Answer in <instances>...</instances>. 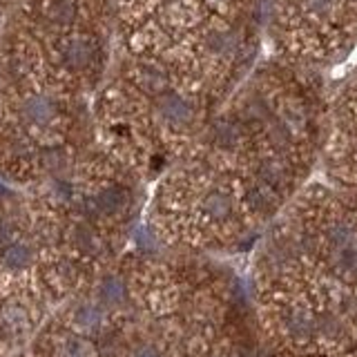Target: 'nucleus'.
<instances>
[{
  "mask_svg": "<svg viewBox=\"0 0 357 357\" xmlns=\"http://www.w3.org/2000/svg\"><path fill=\"white\" fill-rule=\"evenodd\" d=\"M321 154L335 185L357 197V76L344 85L326 114Z\"/></svg>",
  "mask_w": 357,
  "mask_h": 357,
  "instance_id": "obj_1",
  "label": "nucleus"
},
{
  "mask_svg": "<svg viewBox=\"0 0 357 357\" xmlns=\"http://www.w3.org/2000/svg\"><path fill=\"white\" fill-rule=\"evenodd\" d=\"M197 212L208 226L230 228L237 223H248L241 210V201L232 178H219V183H208L197 195Z\"/></svg>",
  "mask_w": 357,
  "mask_h": 357,
  "instance_id": "obj_2",
  "label": "nucleus"
},
{
  "mask_svg": "<svg viewBox=\"0 0 357 357\" xmlns=\"http://www.w3.org/2000/svg\"><path fill=\"white\" fill-rule=\"evenodd\" d=\"M154 112H156V119L172 132L190 130L195 126V119H197L195 103L178 92H165L161 96H156Z\"/></svg>",
  "mask_w": 357,
  "mask_h": 357,
  "instance_id": "obj_3",
  "label": "nucleus"
},
{
  "mask_svg": "<svg viewBox=\"0 0 357 357\" xmlns=\"http://www.w3.org/2000/svg\"><path fill=\"white\" fill-rule=\"evenodd\" d=\"M130 206V192L123 185H107L87 199V208L96 217H116Z\"/></svg>",
  "mask_w": 357,
  "mask_h": 357,
  "instance_id": "obj_4",
  "label": "nucleus"
},
{
  "mask_svg": "<svg viewBox=\"0 0 357 357\" xmlns=\"http://www.w3.org/2000/svg\"><path fill=\"white\" fill-rule=\"evenodd\" d=\"M56 100L47 94H31L22 100L20 105V114L25 119L29 126H36V128H43V126H50L56 116Z\"/></svg>",
  "mask_w": 357,
  "mask_h": 357,
  "instance_id": "obj_5",
  "label": "nucleus"
},
{
  "mask_svg": "<svg viewBox=\"0 0 357 357\" xmlns=\"http://www.w3.org/2000/svg\"><path fill=\"white\" fill-rule=\"evenodd\" d=\"M96 297H98V304L103 308H107V310L126 306V301L130 297L126 279L119 277V275L103 277V279H100L98 288H96Z\"/></svg>",
  "mask_w": 357,
  "mask_h": 357,
  "instance_id": "obj_6",
  "label": "nucleus"
},
{
  "mask_svg": "<svg viewBox=\"0 0 357 357\" xmlns=\"http://www.w3.org/2000/svg\"><path fill=\"white\" fill-rule=\"evenodd\" d=\"M72 321L81 335H96L107 324V308L100 304H81L74 310Z\"/></svg>",
  "mask_w": 357,
  "mask_h": 357,
  "instance_id": "obj_7",
  "label": "nucleus"
},
{
  "mask_svg": "<svg viewBox=\"0 0 357 357\" xmlns=\"http://www.w3.org/2000/svg\"><path fill=\"white\" fill-rule=\"evenodd\" d=\"M33 264V248L25 241H11L0 252V266L7 273H22Z\"/></svg>",
  "mask_w": 357,
  "mask_h": 357,
  "instance_id": "obj_8",
  "label": "nucleus"
},
{
  "mask_svg": "<svg viewBox=\"0 0 357 357\" xmlns=\"http://www.w3.org/2000/svg\"><path fill=\"white\" fill-rule=\"evenodd\" d=\"M92 59H94V45L89 43V38L76 36L65 43L63 61L67 67H72V70H83V67L92 63Z\"/></svg>",
  "mask_w": 357,
  "mask_h": 357,
  "instance_id": "obj_9",
  "label": "nucleus"
},
{
  "mask_svg": "<svg viewBox=\"0 0 357 357\" xmlns=\"http://www.w3.org/2000/svg\"><path fill=\"white\" fill-rule=\"evenodd\" d=\"M139 85L154 98L170 92V81H167L165 72H161L159 67H143L139 72Z\"/></svg>",
  "mask_w": 357,
  "mask_h": 357,
  "instance_id": "obj_10",
  "label": "nucleus"
},
{
  "mask_svg": "<svg viewBox=\"0 0 357 357\" xmlns=\"http://www.w3.org/2000/svg\"><path fill=\"white\" fill-rule=\"evenodd\" d=\"M0 321H3V326L9 331H22V328H27V324H29V312L22 304H18V301H7L3 310H0Z\"/></svg>",
  "mask_w": 357,
  "mask_h": 357,
  "instance_id": "obj_11",
  "label": "nucleus"
},
{
  "mask_svg": "<svg viewBox=\"0 0 357 357\" xmlns=\"http://www.w3.org/2000/svg\"><path fill=\"white\" fill-rule=\"evenodd\" d=\"M59 353H61V357H98L96 346L87 337H83V335H72V337H65Z\"/></svg>",
  "mask_w": 357,
  "mask_h": 357,
  "instance_id": "obj_12",
  "label": "nucleus"
},
{
  "mask_svg": "<svg viewBox=\"0 0 357 357\" xmlns=\"http://www.w3.org/2000/svg\"><path fill=\"white\" fill-rule=\"evenodd\" d=\"M74 245L83 255H98L100 252V239L98 234L87 226V223H81V226L74 228Z\"/></svg>",
  "mask_w": 357,
  "mask_h": 357,
  "instance_id": "obj_13",
  "label": "nucleus"
},
{
  "mask_svg": "<svg viewBox=\"0 0 357 357\" xmlns=\"http://www.w3.org/2000/svg\"><path fill=\"white\" fill-rule=\"evenodd\" d=\"M45 14H47V18L54 22V25L65 27L76 18V7L70 3V0H54V3H50Z\"/></svg>",
  "mask_w": 357,
  "mask_h": 357,
  "instance_id": "obj_14",
  "label": "nucleus"
},
{
  "mask_svg": "<svg viewBox=\"0 0 357 357\" xmlns=\"http://www.w3.org/2000/svg\"><path fill=\"white\" fill-rule=\"evenodd\" d=\"M50 197L56 201V204H70L74 197V188L70 181H65V178L54 176L50 181Z\"/></svg>",
  "mask_w": 357,
  "mask_h": 357,
  "instance_id": "obj_15",
  "label": "nucleus"
},
{
  "mask_svg": "<svg viewBox=\"0 0 357 357\" xmlns=\"http://www.w3.org/2000/svg\"><path fill=\"white\" fill-rule=\"evenodd\" d=\"M40 161H43L45 167H47V172L59 174L63 167H65L67 156H65V152L61 148H47V150L40 154Z\"/></svg>",
  "mask_w": 357,
  "mask_h": 357,
  "instance_id": "obj_16",
  "label": "nucleus"
},
{
  "mask_svg": "<svg viewBox=\"0 0 357 357\" xmlns=\"http://www.w3.org/2000/svg\"><path fill=\"white\" fill-rule=\"evenodd\" d=\"M11 241H14V226L0 217V250L5 248V245H9Z\"/></svg>",
  "mask_w": 357,
  "mask_h": 357,
  "instance_id": "obj_17",
  "label": "nucleus"
},
{
  "mask_svg": "<svg viewBox=\"0 0 357 357\" xmlns=\"http://www.w3.org/2000/svg\"><path fill=\"white\" fill-rule=\"evenodd\" d=\"M132 357H165V355L161 353L159 346H154V344H141V346H137V349H134Z\"/></svg>",
  "mask_w": 357,
  "mask_h": 357,
  "instance_id": "obj_18",
  "label": "nucleus"
},
{
  "mask_svg": "<svg viewBox=\"0 0 357 357\" xmlns=\"http://www.w3.org/2000/svg\"><path fill=\"white\" fill-rule=\"evenodd\" d=\"M210 3H219V5H226L228 0H210Z\"/></svg>",
  "mask_w": 357,
  "mask_h": 357,
  "instance_id": "obj_19",
  "label": "nucleus"
}]
</instances>
